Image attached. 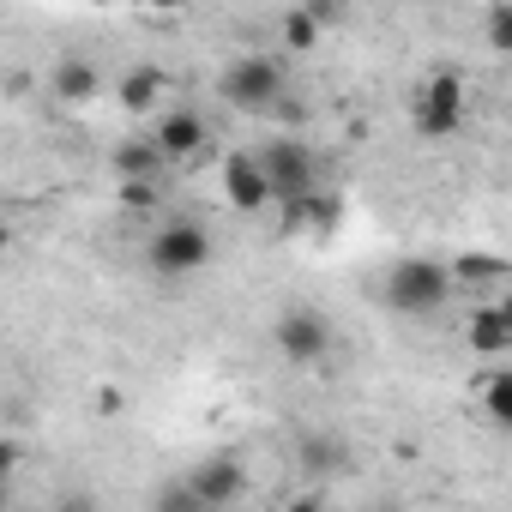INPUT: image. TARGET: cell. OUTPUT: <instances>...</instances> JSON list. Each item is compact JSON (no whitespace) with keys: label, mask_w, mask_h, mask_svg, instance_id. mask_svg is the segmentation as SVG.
<instances>
[{"label":"cell","mask_w":512,"mask_h":512,"mask_svg":"<svg viewBox=\"0 0 512 512\" xmlns=\"http://www.w3.org/2000/svg\"><path fill=\"white\" fill-rule=\"evenodd\" d=\"M253 163H260V175H266L272 205H284V211H296L302 199L320 193V157H314V145L296 139V133H272L260 151H253Z\"/></svg>","instance_id":"6da1fadb"},{"label":"cell","mask_w":512,"mask_h":512,"mask_svg":"<svg viewBox=\"0 0 512 512\" xmlns=\"http://www.w3.org/2000/svg\"><path fill=\"white\" fill-rule=\"evenodd\" d=\"M380 296H386V308L404 314V320H434L458 290H452V272H446L440 260H428V253H404V260L386 272Z\"/></svg>","instance_id":"7a4b0ae2"},{"label":"cell","mask_w":512,"mask_h":512,"mask_svg":"<svg viewBox=\"0 0 512 512\" xmlns=\"http://www.w3.org/2000/svg\"><path fill=\"white\" fill-rule=\"evenodd\" d=\"M217 91H223V103L235 115H272L290 97V67H284V55H260V49H253V55H235L223 67Z\"/></svg>","instance_id":"3957f363"},{"label":"cell","mask_w":512,"mask_h":512,"mask_svg":"<svg viewBox=\"0 0 512 512\" xmlns=\"http://www.w3.org/2000/svg\"><path fill=\"white\" fill-rule=\"evenodd\" d=\"M211 253H217V241L199 217H163L145 241V260H151L157 278H193V272L211 266Z\"/></svg>","instance_id":"277c9868"},{"label":"cell","mask_w":512,"mask_h":512,"mask_svg":"<svg viewBox=\"0 0 512 512\" xmlns=\"http://www.w3.org/2000/svg\"><path fill=\"white\" fill-rule=\"evenodd\" d=\"M464 115H470L464 73H428V79L410 91V127H416L422 139H452V133H464Z\"/></svg>","instance_id":"5b68a950"},{"label":"cell","mask_w":512,"mask_h":512,"mask_svg":"<svg viewBox=\"0 0 512 512\" xmlns=\"http://www.w3.org/2000/svg\"><path fill=\"white\" fill-rule=\"evenodd\" d=\"M272 350L290 362V368H314L332 356V320L320 308H290L272 320Z\"/></svg>","instance_id":"8992f818"},{"label":"cell","mask_w":512,"mask_h":512,"mask_svg":"<svg viewBox=\"0 0 512 512\" xmlns=\"http://www.w3.org/2000/svg\"><path fill=\"white\" fill-rule=\"evenodd\" d=\"M181 482L193 488V500H199L205 512H223V506H235V500L247 494V464H241L235 452H211V458H199Z\"/></svg>","instance_id":"52a82bcc"},{"label":"cell","mask_w":512,"mask_h":512,"mask_svg":"<svg viewBox=\"0 0 512 512\" xmlns=\"http://www.w3.org/2000/svg\"><path fill=\"white\" fill-rule=\"evenodd\" d=\"M205 145H211V127H205V115L187 109V103L163 109L157 127H151V151H157V157H199Z\"/></svg>","instance_id":"ba28073f"},{"label":"cell","mask_w":512,"mask_h":512,"mask_svg":"<svg viewBox=\"0 0 512 512\" xmlns=\"http://www.w3.org/2000/svg\"><path fill=\"white\" fill-rule=\"evenodd\" d=\"M223 199H229L235 211H247V217L272 205L266 175H260V163H253V151H229V157H223Z\"/></svg>","instance_id":"9c48e42d"},{"label":"cell","mask_w":512,"mask_h":512,"mask_svg":"<svg viewBox=\"0 0 512 512\" xmlns=\"http://www.w3.org/2000/svg\"><path fill=\"white\" fill-rule=\"evenodd\" d=\"M296 458H302V470H308L314 482H332V476L350 470V446H344L338 428H308V434L296 440Z\"/></svg>","instance_id":"30bf717a"},{"label":"cell","mask_w":512,"mask_h":512,"mask_svg":"<svg viewBox=\"0 0 512 512\" xmlns=\"http://www.w3.org/2000/svg\"><path fill=\"white\" fill-rule=\"evenodd\" d=\"M464 344H470L476 356L500 362L506 344H512V314H506V302H482V308L470 314V326H464Z\"/></svg>","instance_id":"8fae6325"},{"label":"cell","mask_w":512,"mask_h":512,"mask_svg":"<svg viewBox=\"0 0 512 512\" xmlns=\"http://www.w3.org/2000/svg\"><path fill=\"white\" fill-rule=\"evenodd\" d=\"M49 91H55V103H91V97L103 91V73H97L91 61H79V55H67V61L55 67V79H49Z\"/></svg>","instance_id":"7c38bea8"},{"label":"cell","mask_w":512,"mask_h":512,"mask_svg":"<svg viewBox=\"0 0 512 512\" xmlns=\"http://www.w3.org/2000/svg\"><path fill=\"white\" fill-rule=\"evenodd\" d=\"M452 272V290H500L506 284V260H488V253H464Z\"/></svg>","instance_id":"4fadbf2b"},{"label":"cell","mask_w":512,"mask_h":512,"mask_svg":"<svg viewBox=\"0 0 512 512\" xmlns=\"http://www.w3.org/2000/svg\"><path fill=\"white\" fill-rule=\"evenodd\" d=\"M476 392H482V404H488V422L506 428V422H512V368H500V362L482 368V374H476Z\"/></svg>","instance_id":"5bb4252c"},{"label":"cell","mask_w":512,"mask_h":512,"mask_svg":"<svg viewBox=\"0 0 512 512\" xmlns=\"http://www.w3.org/2000/svg\"><path fill=\"white\" fill-rule=\"evenodd\" d=\"M169 91V79L157 73V67H133V73H121V103L133 109V115H145V109H157V97Z\"/></svg>","instance_id":"9a60e30c"},{"label":"cell","mask_w":512,"mask_h":512,"mask_svg":"<svg viewBox=\"0 0 512 512\" xmlns=\"http://www.w3.org/2000/svg\"><path fill=\"white\" fill-rule=\"evenodd\" d=\"M157 163H163V157L151 151V139H127V145L115 151V175H121V181H151Z\"/></svg>","instance_id":"2e32d148"},{"label":"cell","mask_w":512,"mask_h":512,"mask_svg":"<svg viewBox=\"0 0 512 512\" xmlns=\"http://www.w3.org/2000/svg\"><path fill=\"white\" fill-rule=\"evenodd\" d=\"M314 43H320V25H314V13H308V7L284 13V49H314Z\"/></svg>","instance_id":"e0dca14e"},{"label":"cell","mask_w":512,"mask_h":512,"mask_svg":"<svg viewBox=\"0 0 512 512\" xmlns=\"http://www.w3.org/2000/svg\"><path fill=\"white\" fill-rule=\"evenodd\" d=\"M151 512H205V506L193 500V488H187V482H163V488L151 494Z\"/></svg>","instance_id":"ac0fdd59"},{"label":"cell","mask_w":512,"mask_h":512,"mask_svg":"<svg viewBox=\"0 0 512 512\" xmlns=\"http://www.w3.org/2000/svg\"><path fill=\"white\" fill-rule=\"evenodd\" d=\"M488 49H512V7H488Z\"/></svg>","instance_id":"d6986e66"},{"label":"cell","mask_w":512,"mask_h":512,"mask_svg":"<svg viewBox=\"0 0 512 512\" xmlns=\"http://www.w3.org/2000/svg\"><path fill=\"white\" fill-rule=\"evenodd\" d=\"M55 512H103V500H97V488H85V482H79V488H67V494H61V506H55Z\"/></svg>","instance_id":"ffe728a7"},{"label":"cell","mask_w":512,"mask_h":512,"mask_svg":"<svg viewBox=\"0 0 512 512\" xmlns=\"http://www.w3.org/2000/svg\"><path fill=\"white\" fill-rule=\"evenodd\" d=\"M19 464H25V452H19V440H7V434H0V488H7V482L19 476Z\"/></svg>","instance_id":"44dd1931"},{"label":"cell","mask_w":512,"mask_h":512,"mask_svg":"<svg viewBox=\"0 0 512 512\" xmlns=\"http://www.w3.org/2000/svg\"><path fill=\"white\" fill-rule=\"evenodd\" d=\"M121 199H127L133 211H151V205H157V187H151V181H121Z\"/></svg>","instance_id":"7402d4cb"},{"label":"cell","mask_w":512,"mask_h":512,"mask_svg":"<svg viewBox=\"0 0 512 512\" xmlns=\"http://www.w3.org/2000/svg\"><path fill=\"white\" fill-rule=\"evenodd\" d=\"M284 512H326V500H320V494H296Z\"/></svg>","instance_id":"603a6c76"},{"label":"cell","mask_w":512,"mask_h":512,"mask_svg":"<svg viewBox=\"0 0 512 512\" xmlns=\"http://www.w3.org/2000/svg\"><path fill=\"white\" fill-rule=\"evenodd\" d=\"M7 241H13V229H7V217H0V253H7Z\"/></svg>","instance_id":"cb8c5ba5"},{"label":"cell","mask_w":512,"mask_h":512,"mask_svg":"<svg viewBox=\"0 0 512 512\" xmlns=\"http://www.w3.org/2000/svg\"><path fill=\"white\" fill-rule=\"evenodd\" d=\"M0 512H7V488H0Z\"/></svg>","instance_id":"d4e9b609"},{"label":"cell","mask_w":512,"mask_h":512,"mask_svg":"<svg viewBox=\"0 0 512 512\" xmlns=\"http://www.w3.org/2000/svg\"><path fill=\"white\" fill-rule=\"evenodd\" d=\"M380 512H398V506H380Z\"/></svg>","instance_id":"484cf974"}]
</instances>
